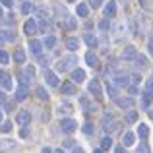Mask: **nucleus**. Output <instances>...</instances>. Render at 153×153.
<instances>
[{
	"instance_id": "obj_23",
	"label": "nucleus",
	"mask_w": 153,
	"mask_h": 153,
	"mask_svg": "<svg viewBox=\"0 0 153 153\" xmlns=\"http://www.w3.org/2000/svg\"><path fill=\"white\" fill-rule=\"evenodd\" d=\"M138 136L142 140H147V136H149V126L147 124H143V122H140V126H138Z\"/></svg>"
},
{
	"instance_id": "obj_6",
	"label": "nucleus",
	"mask_w": 153,
	"mask_h": 153,
	"mask_svg": "<svg viewBox=\"0 0 153 153\" xmlns=\"http://www.w3.org/2000/svg\"><path fill=\"white\" fill-rule=\"evenodd\" d=\"M29 122H31V112L29 111H19L18 114H16V124H19V126H27Z\"/></svg>"
},
{
	"instance_id": "obj_20",
	"label": "nucleus",
	"mask_w": 153,
	"mask_h": 153,
	"mask_svg": "<svg viewBox=\"0 0 153 153\" xmlns=\"http://www.w3.org/2000/svg\"><path fill=\"white\" fill-rule=\"evenodd\" d=\"M64 27H66V29H76V27H78V19L76 18H72V16H64Z\"/></svg>"
},
{
	"instance_id": "obj_27",
	"label": "nucleus",
	"mask_w": 153,
	"mask_h": 153,
	"mask_svg": "<svg viewBox=\"0 0 153 153\" xmlns=\"http://www.w3.org/2000/svg\"><path fill=\"white\" fill-rule=\"evenodd\" d=\"M0 78H2V87H4V89H12V87H14V85H12V78L8 74H4V72H2Z\"/></svg>"
},
{
	"instance_id": "obj_9",
	"label": "nucleus",
	"mask_w": 153,
	"mask_h": 153,
	"mask_svg": "<svg viewBox=\"0 0 153 153\" xmlns=\"http://www.w3.org/2000/svg\"><path fill=\"white\" fill-rule=\"evenodd\" d=\"M136 54H138V51H136L134 45H126V47L122 49V58H124V60H134Z\"/></svg>"
},
{
	"instance_id": "obj_52",
	"label": "nucleus",
	"mask_w": 153,
	"mask_h": 153,
	"mask_svg": "<svg viewBox=\"0 0 153 153\" xmlns=\"http://www.w3.org/2000/svg\"><path fill=\"white\" fill-rule=\"evenodd\" d=\"M6 101V97H4V91H0V103H4Z\"/></svg>"
},
{
	"instance_id": "obj_60",
	"label": "nucleus",
	"mask_w": 153,
	"mask_h": 153,
	"mask_svg": "<svg viewBox=\"0 0 153 153\" xmlns=\"http://www.w3.org/2000/svg\"><path fill=\"white\" fill-rule=\"evenodd\" d=\"M0 122H2V112H0Z\"/></svg>"
},
{
	"instance_id": "obj_41",
	"label": "nucleus",
	"mask_w": 153,
	"mask_h": 153,
	"mask_svg": "<svg viewBox=\"0 0 153 153\" xmlns=\"http://www.w3.org/2000/svg\"><path fill=\"white\" fill-rule=\"evenodd\" d=\"M130 79H132V83H140L142 76H140V74H132V76H130Z\"/></svg>"
},
{
	"instance_id": "obj_17",
	"label": "nucleus",
	"mask_w": 153,
	"mask_h": 153,
	"mask_svg": "<svg viewBox=\"0 0 153 153\" xmlns=\"http://www.w3.org/2000/svg\"><path fill=\"white\" fill-rule=\"evenodd\" d=\"M85 62H87L89 68H99V58H97V54H93V52H87L85 54Z\"/></svg>"
},
{
	"instance_id": "obj_32",
	"label": "nucleus",
	"mask_w": 153,
	"mask_h": 153,
	"mask_svg": "<svg viewBox=\"0 0 153 153\" xmlns=\"http://www.w3.org/2000/svg\"><path fill=\"white\" fill-rule=\"evenodd\" d=\"M54 45H56V39L54 37H47L45 39V43H43V47H45V49H54Z\"/></svg>"
},
{
	"instance_id": "obj_54",
	"label": "nucleus",
	"mask_w": 153,
	"mask_h": 153,
	"mask_svg": "<svg viewBox=\"0 0 153 153\" xmlns=\"http://www.w3.org/2000/svg\"><path fill=\"white\" fill-rule=\"evenodd\" d=\"M4 41H6V37H4V35H0V45H2Z\"/></svg>"
},
{
	"instance_id": "obj_35",
	"label": "nucleus",
	"mask_w": 153,
	"mask_h": 153,
	"mask_svg": "<svg viewBox=\"0 0 153 153\" xmlns=\"http://www.w3.org/2000/svg\"><path fill=\"white\" fill-rule=\"evenodd\" d=\"M146 91L147 93H153V74L147 78V82H146Z\"/></svg>"
},
{
	"instance_id": "obj_36",
	"label": "nucleus",
	"mask_w": 153,
	"mask_h": 153,
	"mask_svg": "<svg viewBox=\"0 0 153 153\" xmlns=\"http://www.w3.org/2000/svg\"><path fill=\"white\" fill-rule=\"evenodd\" d=\"M10 62V56H8L6 51H0V64H8Z\"/></svg>"
},
{
	"instance_id": "obj_39",
	"label": "nucleus",
	"mask_w": 153,
	"mask_h": 153,
	"mask_svg": "<svg viewBox=\"0 0 153 153\" xmlns=\"http://www.w3.org/2000/svg\"><path fill=\"white\" fill-rule=\"evenodd\" d=\"M10 130H12V122H2V126H0V132H4V134H8Z\"/></svg>"
},
{
	"instance_id": "obj_5",
	"label": "nucleus",
	"mask_w": 153,
	"mask_h": 153,
	"mask_svg": "<svg viewBox=\"0 0 153 153\" xmlns=\"http://www.w3.org/2000/svg\"><path fill=\"white\" fill-rule=\"evenodd\" d=\"M60 91H62V95H76L78 93V87H76V83L72 82V79H66V82H62V87H60Z\"/></svg>"
},
{
	"instance_id": "obj_40",
	"label": "nucleus",
	"mask_w": 153,
	"mask_h": 153,
	"mask_svg": "<svg viewBox=\"0 0 153 153\" xmlns=\"http://www.w3.org/2000/svg\"><path fill=\"white\" fill-rule=\"evenodd\" d=\"M136 153H149V147H147V143H142V146L138 147V151Z\"/></svg>"
},
{
	"instance_id": "obj_16",
	"label": "nucleus",
	"mask_w": 153,
	"mask_h": 153,
	"mask_svg": "<svg viewBox=\"0 0 153 153\" xmlns=\"http://www.w3.org/2000/svg\"><path fill=\"white\" fill-rule=\"evenodd\" d=\"M33 78H35V68L33 66H27L25 72H23V76H22V83H23V85H27V82L33 79Z\"/></svg>"
},
{
	"instance_id": "obj_53",
	"label": "nucleus",
	"mask_w": 153,
	"mask_h": 153,
	"mask_svg": "<svg viewBox=\"0 0 153 153\" xmlns=\"http://www.w3.org/2000/svg\"><path fill=\"white\" fill-rule=\"evenodd\" d=\"M91 4H93V8H97L99 4H101V0H93V2H91Z\"/></svg>"
},
{
	"instance_id": "obj_30",
	"label": "nucleus",
	"mask_w": 153,
	"mask_h": 153,
	"mask_svg": "<svg viewBox=\"0 0 153 153\" xmlns=\"http://www.w3.org/2000/svg\"><path fill=\"white\" fill-rule=\"evenodd\" d=\"M35 93H37V97H39V99H43V101H45V99H49V91H47L45 87H41V85L35 89Z\"/></svg>"
},
{
	"instance_id": "obj_33",
	"label": "nucleus",
	"mask_w": 153,
	"mask_h": 153,
	"mask_svg": "<svg viewBox=\"0 0 153 153\" xmlns=\"http://www.w3.org/2000/svg\"><path fill=\"white\" fill-rule=\"evenodd\" d=\"M72 108H74V107H72L70 103H66V101H64V103H60V112H64V114L72 112Z\"/></svg>"
},
{
	"instance_id": "obj_10",
	"label": "nucleus",
	"mask_w": 153,
	"mask_h": 153,
	"mask_svg": "<svg viewBox=\"0 0 153 153\" xmlns=\"http://www.w3.org/2000/svg\"><path fill=\"white\" fill-rule=\"evenodd\" d=\"M27 95H29V89H27V85H19L18 89H16V95H14V99L16 101H25L27 99Z\"/></svg>"
},
{
	"instance_id": "obj_42",
	"label": "nucleus",
	"mask_w": 153,
	"mask_h": 153,
	"mask_svg": "<svg viewBox=\"0 0 153 153\" xmlns=\"http://www.w3.org/2000/svg\"><path fill=\"white\" fill-rule=\"evenodd\" d=\"M39 27H41V31H49V22H47V19H43Z\"/></svg>"
},
{
	"instance_id": "obj_38",
	"label": "nucleus",
	"mask_w": 153,
	"mask_h": 153,
	"mask_svg": "<svg viewBox=\"0 0 153 153\" xmlns=\"http://www.w3.org/2000/svg\"><path fill=\"white\" fill-rule=\"evenodd\" d=\"M37 16H39V18H43V19H47V16H49V12H47V10H45L43 6H39V8H37Z\"/></svg>"
},
{
	"instance_id": "obj_49",
	"label": "nucleus",
	"mask_w": 153,
	"mask_h": 153,
	"mask_svg": "<svg viewBox=\"0 0 153 153\" xmlns=\"http://www.w3.org/2000/svg\"><path fill=\"white\" fill-rule=\"evenodd\" d=\"M114 153H126V149H124V146H118V147L114 149Z\"/></svg>"
},
{
	"instance_id": "obj_12",
	"label": "nucleus",
	"mask_w": 153,
	"mask_h": 153,
	"mask_svg": "<svg viewBox=\"0 0 153 153\" xmlns=\"http://www.w3.org/2000/svg\"><path fill=\"white\" fill-rule=\"evenodd\" d=\"M29 49H31V54H41L43 52V43L37 41V39H29Z\"/></svg>"
},
{
	"instance_id": "obj_28",
	"label": "nucleus",
	"mask_w": 153,
	"mask_h": 153,
	"mask_svg": "<svg viewBox=\"0 0 153 153\" xmlns=\"http://www.w3.org/2000/svg\"><path fill=\"white\" fill-rule=\"evenodd\" d=\"M111 147H112V138L111 136H105V138L101 140V149L107 151V149H111Z\"/></svg>"
},
{
	"instance_id": "obj_59",
	"label": "nucleus",
	"mask_w": 153,
	"mask_h": 153,
	"mask_svg": "<svg viewBox=\"0 0 153 153\" xmlns=\"http://www.w3.org/2000/svg\"><path fill=\"white\" fill-rule=\"evenodd\" d=\"M0 18H2V8H0Z\"/></svg>"
},
{
	"instance_id": "obj_44",
	"label": "nucleus",
	"mask_w": 153,
	"mask_h": 153,
	"mask_svg": "<svg viewBox=\"0 0 153 153\" xmlns=\"http://www.w3.org/2000/svg\"><path fill=\"white\" fill-rule=\"evenodd\" d=\"M19 136H22V138H29V128H22Z\"/></svg>"
},
{
	"instance_id": "obj_48",
	"label": "nucleus",
	"mask_w": 153,
	"mask_h": 153,
	"mask_svg": "<svg viewBox=\"0 0 153 153\" xmlns=\"http://www.w3.org/2000/svg\"><path fill=\"white\" fill-rule=\"evenodd\" d=\"M128 91H130L132 95H136V93H138V87H136V85H128Z\"/></svg>"
},
{
	"instance_id": "obj_26",
	"label": "nucleus",
	"mask_w": 153,
	"mask_h": 153,
	"mask_svg": "<svg viewBox=\"0 0 153 153\" xmlns=\"http://www.w3.org/2000/svg\"><path fill=\"white\" fill-rule=\"evenodd\" d=\"M124 120H126L128 124H134L136 120H138V111H128L126 116H124Z\"/></svg>"
},
{
	"instance_id": "obj_11",
	"label": "nucleus",
	"mask_w": 153,
	"mask_h": 153,
	"mask_svg": "<svg viewBox=\"0 0 153 153\" xmlns=\"http://www.w3.org/2000/svg\"><path fill=\"white\" fill-rule=\"evenodd\" d=\"M45 82H47V85L56 87L58 85V76H56L54 72H51V70H45Z\"/></svg>"
},
{
	"instance_id": "obj_7",
	"label": "nucleus",
	"mask_w": 153,
	"mask_h": 153,
	"mask_svg": "<svg viewBox=\"0 0 153 153\" xmlns=\"http://www.w3.org/2000/svg\"><path fill=\"white\" fill-rule=\"evenodd\" d=\"M103 12H105V16H107L108 19L114 18V16H116V2H114V0H107V4H105Z\"/></svg>"
},
{
	"instance_id": "obj_1",
	"label": "nucleus",
	"mask_w": 153,
	"mask_h": 153,
	"mask_svg": "<svg viewBox=\"0 0 153 153\" xmlns=\"http://www.w3.org/2000/svg\"><path fill=\"white\" fill-rule=\"evenodd\" d=\"M76 66H78V56L68 54V56L58 58V62H56V72H66V70H72V68H76Z\"/></svg>"
},
{
	"instance_id": "obj_46",
	"label": "nucleus",
	"mask_w": 153,
	"mask_h": 153,
	"mask_svg": "<svg viewBox=\"0 0 153 153\" xmlns=\"http://www.w3.org/2000/svg\"><path fill=\"white\" fill-rule=\"evenodd\" d=\"M0 2H2V6H6V8L14 6V0H0Z\"/></svg>"
},
{
	"instance_id": "obj_61",
	"label": "nucleus",
	"mask_w": 153,
	"mask_h": 153,
	"mask_svg": "<svg viewBox=\"0 0 153 153\" xmlns=\"http://www.w3.org/2000/svg\"><path fill=\"white\" fill-rule=\"evenodd\" d=\"M68 2H76V0H68Z\"/></svg>"
},
{
	"instance_id": "obj_57",
	"label": "nucleus",
	"mask_w": 153,
	"mask_h": 153,
	"mask_svg": "<svg viewBox=\"0 0 153 153\" xmlns=\"http://www.w3.org/2000/svg\"><path fill=\"white\" fill-rule=\"evenodd\" d=\"M54 153H64V149H56V151H54Z\"/></svg>"
},
{
	"instance_id": "obj_51",
	"label": "nucleus",
	"mask_w": 153,
	"mask_h": 153,
	"mask_svg": "<svg viewBox=\"0 0 153 153\" xmlns=\"http://www.w3.org/2000/svg\"><path fill=\"white\" fill-rule=\"evenodd\" d=\"M72 153H83V149H82V147H74V149H72Z\"/></svg>"
},
{
	"instance_id": "obj_8",
	"label": "nucleus",
	"mask_w": 153,
	"mask_h": 153,
	"mask_svg": "<svg viewBox=\"0 0 153 153\" xmlns=\"http://www.w3.org/2000/svg\"><path fill=\"white\" fill-rule=\"evenodd\" d=\"M72 82L74 83H83L85 82V72L82 70V68H74V70H72Z\"/></svg>"
},
{
	"instance_id": "obj_2",
	"label": "nucleus",
	"mask_w": 153,
	"mask_h": 153,
	"mask_svg": "<svg viewBox=\"0 0 153 153\" xmlns=\"http://www.w3.org/2000/svg\"><path fill=\"white\" fill-rule=\"evenodd\" d=\"M87 91H89V93L93 95L97 101H101V99H103V89H101V83H99V79H91V82L87 83Z\"/></svg>"
},
{
	"instance_id": "obj_45",
	"label": "nucleus",
	"mask_w": 153,
	"mask_h": 153,
	"mask_svg": "<svg viewBox=\"0 0 153 153\" xmlns=\"http://www.w3.org/2000/svg\"><path fill=\"white\" fill-rule=\"evenodd\" d=\"M140 6H142V8H146V10H149V0H140Z\"/></svg>"
},
{
	"instance_id": "obj_13",
	"label": "nucleus",
	"mask_w": 153,
	"mask_h": 153,
	"mask_svg": "<svg viewBox=\"0 0 153 153\" xmlns=\"http://www.w3.org/2000/svg\"><path fill=\"white\" fill-rule=\"evenodd\" d=\"M114 103L118 105L120 108H130L132 105H134V99H132V97H116Z\"/></svg>"
},
{
	"instance_id": "obj_19",
	"label": "nucleus",
	"mask_w": 153,
	"mask_h": 153,
	"mask_svg": "<svg viewBox=\"0 0 153 153\" xmlns=\"http://www.w3.org/2000/svg\"><path fill=\"white\" fill-rule=\"evenodd\" d=\"M76 14H78L79 18H87V16H89V6L83 4V2H79L78 8H76Z\"/></svg>"
},
{
	"instance_id": "obj_62",
	"label": "nucleus",
	"mask_w": 153,
	"mask_h": 153,
	"mask_svg": "<svg viewBox=\"0 0 153 153\" xmlns=\"http://www.w3.org/2000/svg\"><path fill=\"white\" fill-rule=\"evenodd\" d=\"M0 76H2V72H0Z\"/></svg>"
},
{
	"instance_id": "obj_37",
	"label": "nucleus",
	"mask_w": 153,
	"mask_h": 153,
	"mask_svg": "<svg viewBox=\"0 0 153 153\" xmlns=\"http://www.w3.org/2000/svg\"><path fill=\"white\" fill-rule=\"evenodd\" d=\"M31 10H33V4H31V2H23V6H22V12H23V14L27 16Z\"/></svg>"
},
{
	"instance_id": "obj_21",
	"label": "nucleus",
	"mask_w": 153,
	"mask_h": 153,
	"mask_svg": "<svg viewBox=\"0 0 153 153\" xmlns=\"http://www.w3.org/2000/svg\"><path fill=\"white\" fill-rule=\"evenodd\" d=\"M66 49L72 51V52L78 51V49H79V41H78L76 37H68V39H66Z\"/></svg>"
},
{
	"instance_id": "obj_43",
	"label": "nucleus",
	"mask_w": 153,
	"mask_h": 153,
	"mask_svg": "<svg viewBox=\"0 0 153 153\" xmlns=\"http://www.w3.org/2000/svg\"><path fill=\"white\" fill-rule=\"evenodd\" d=\"M147 52H149V54L153 56V37L149 39V41H147Z\"/></svg>"
},
{
	"instance_id": "obj_56",
	"label": "nucleus",
	"mask_w": 153,
	"mask_h": 153,
	"mask_svg": "<svg viewBox=\"0 0 153 153\" xmlns=\"http://www.w3.org/2000/svg\"><path fill=\"white\" fill-rule=\"evenodd\" d=\"M149 118H151V120H153V107H151V108H149Z\"/></svg>"
},
{
	"instance_id": "obj_29",
	"label": "nucleus",
	"mask_w": 153,
	"mask_h": 153,
	"mask_svg": "<svg viewBox=\"0 0 153 153\" xmlns=\"http://www.w3.org/2000/svg\"><path fill=\"white\" fill-rule=\"evenodd\" d=\"M107 93H108V97H111V99L118 97V89L114 87V83H107Z\"/></svg>"
},
{
	"instance_id": "obj_31",
	"label": "nucleus",
	"mask_w": 153,
	"mask_h": 153,
	"mask_svg": "<svg viewBox=\"0 0 153 153\" xmlns=\"http://www.w3.org/2000/svg\"><path fill=\"white\" fill-rule=\"evenodd\" d=\"M151 101H153V93H147V91H146V93H143V99H142V105L147 108L151 105Z\"/></svg>"
},
{
	"instance_id": "obj_4",
	"label": "nucleus",
	"mask_w": 153,
	"mask_h": 153,
	"mask_svg": "<svg viewBox=\"0 0 153 153\" xmlns=\"http://www.w3.org/2000/svg\"><path fill=\"white\" fill-rule=\"evenodd\" d=\"M37 31H39V27H37V23H35V19H27L25 23H23V33L27 35V37H33V35H37Z\"/></svg>"
},
{
	"instance_id": "obj_14",
	"label": "nucleus",
	"mask_w": 153,
	"mask_h": 153,
	"mask_svg": "<svg viewBox=\"0 0 153 153\" xmlns=\"http://www.w3.org/2000/svg\"><path fill=\"white\" fill-rule=\"evenodd\" d=\"M16 147L14 140H0V153H8Z\"/></svg>"
},
{
	"instance_id": "obj_24",
	"label": "nucleus",
	"mask_w": 153,
	"mask_h": 153,
	"mask_svg": "<svg viewBox=\"0 0 153 153\" xmlns=\"http://www.w3.org/2000/svg\"><path fill=\"white\" fill-rule=\"evenodd\" d=\"M134 62H136V64H134L136 68H146V66H147V58H146L143 54H136Z\"/></svg>"
},
{
	"instance_id": "obj_47",
	"label": "nucleus",
	"mask_w": 153,
	"mask_h": 153,
	"mask_svg": "<svg viewBox=\"0 0 153 153\" xmlns=\"http://www.w3.org/2000/svg\"><path fill=\"white\" fill-rule=\"evenodd\" d=\"M83 132H85V134H91V132H93V124H85V126H83Z\"/></svg>"
},
{
	"instance_id": "obj_50",
	"label": "nucleus",
	"mask_w": 153,
	"mask_h": 153,
	"mask_svg": "<svg viewBox=\"0 0 153 153\" xmlns=\"http://www.w3.org/2000/svg\"><path fill=\"white\" fill-rule=\"evenodd\" d=\"M64 146H66V147H72V146H74V140H66V142H64Z\"/></svg>"
},
{
	"instance_id": "obj_18",
	"label": "nucleus",
	"mask_w": 153,
	"mask_h": 153,
	"mask_svg": "<svg viewBox=\"0 0 153 153\" xmlns=\"http://www.w3.org/2000/svg\"><path fill=\"white\" fill-rule=\"evenodd\" d=\"M136 143V134H132V132H126V134L122 136V146L124 147H130Z\"/></svg>"
},
{
	"instance_id": "obj_3",
	"label": "nucleus",
	"mask_w": 153,
	"mask_h": 153,
	"mask_svg": "<svg viewBox=\"0 0 153 153\" xmlns=\"http://www.w3.org/2000/svg\"><path fill=\"white\" fill-rule=\"evenodd\" d=\"M60 130L64 132V134H74L76 130H78V122L72 118H62L60 120Z\"/></svg>"
},
{
	"instance_id": "obj_15",
	"label": "nucleus",
	"mask_w": 153,
	"mask_h": 153,
	"mask_svg": "<svg viewBox=\"0 0 153 153\" xmlns=\"http://www.w3.org/2000/svg\"><path fill=\"white\" fill-rule=\"evenodd\" d=\"M112 79H114V85H118V87H122V85H124V87H128V85H130V78H128V76L116 74Z\"/></svg>"
},
{
	"instance_id": "obj_55",
	"label": "nucleus",
	"mask_w": 153,
	"mask_h": 153,
	"mask_svg": "<svg viewBox=\"0 0 153 153\" xmlns=\"http://www.w3.org/2000/svg\"><path fill=\"white\" fill-rule=\"evenodd\" d=\"M41 153H52V151H51V149H49V147H45V149H43V151H41Z\"/></svg>"
},
{
	"instance_id": "obj_34",
	"label": "nucleus",
	"mask_w": 153,
	"mask_h": 153,
	"mask_svg": "<svg viewBox=\"0 0 153 153\" xmlns=\"http://www.w3.org/2000/svg\"><path fill=\"white\" fill-rule=\"evenodd\" d=\"M108 27H111V19H108V18H105L103 22H99V29H101V31H107Z\"/></svg>"
},
{
	"instance_id": "obj_22",
	"label": "nucleus",
	"mask_w": 153,
	"mask_h": 153,
	"mask_svg": "<svg viewBox=\"0 0 153 153\" xmlns=\"http://www.w3.org/2000/svg\"><path fill=\"white\" fill-rule=\"evenodd\" d=\"M83 41L87 43V47H89V49H95V47H97V37H95V35H91V33H85L83 35Z\"/></svg>"
},
{
	"instance_id": "obj_25",
	"label": "nucleus",
	"mask_w": 153,
	"mask_h": 153,
	"mask_svg": "<svg viewBox=\"0 0 153 153\" xmlns=\"http://www.w3.org/2000/svg\"><path fill=\"white\" fill-rule=\"evenodd\" d=\"M14 60H16V64H23L25 62V52H23V49H16Z\"/></svg>"
},
{
	"instance_id": "obj_58",
	"label": "nucleus",
	"mask_w": 153,
	"mask_h": 153,
	"mask_svg": "<svg viewBox=\"0 0 153 153\" xmlns=\"http://www.w3.org/2000/svg\"><path fill=\"white\" fill-rule=\"evenodd\" d=\"M93 153H103V149H95V151H93Z\"/></svg>"
}]
</instances>
